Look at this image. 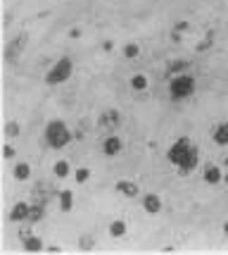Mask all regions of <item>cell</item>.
<instances>
[{
    "label": "cell",
    "mask_w": 228,
    "mask_h": 255,
    "mask_svg": "<svg viewBox=\"0 0 228 255\" xmlns=\"http://www.w3.org/2000/svg\"><path fill=\"white\" fill-rule=\"evenodd\" d=\"M185 69H188V62L185 60H176V62L169 65V74H178V72H185Z\"/></svg>",
    "instance_id": "23"
},
{
    "label": "cell",
    "mask_w": 228,
    "mask_h": 255,
    "mask_svg": "<svg viewBox=\"0 0 228 255\" xmlns=\"http://www.w3.org/2000/svg\"><path fill=\"white\" fill-rule=\"evenodd\" d=\"M100 120H102V122H100V127H105V129H112V127H117V124H119V112L109 110V112H105V115H102Z\"/></svg>",
    "instance_id": "14"
},
{
    "label": "cell",
    "mask_w": 228,
    "mask_h": 255,
    "mask_svg": "<svg viewBox=\"0 0 228 255\" xmlns=\"http://www.w3.org/2000/svg\"><path fill=\"white\" fill-rule=\"evenodd\" d=\"M109 236H112V239L126 236V222H124V220H117V222L109 224Z\"/></svg>",
    "instance_id": "16"
},
{
    "label": "cell",
    "mask_w": 228,
    "mask_h": 255,
    "mask_svg": "<svg viewBox=\"0 0 228 255\" xmlns=\"http://www.w3.org/2000/svg\"><path fill=\"white\" fill-rule=\"evenodd\" d=\"M29 212H31V205L17 203L10 210V222H24V220H29Z\"/></svg>",
    "instance_id": "10"
},
{
    "label": "cell",
    "mask_w": 228,
    "mask_h": 255,
    "mask_svg": "<svg viewBox=\"0 0 228 255\" xmlns=\"http://www.w3.org/2000/svg\"><path fill=\"white\" fill-rule=\"evenodd\" d=\"M5 133H7L10 138H14V136H19V133H22V129H19V124H17V122H7V127H5Z\"/></svg>",
    "instance_id": "25"
},
{
    "label": "cell",
    "mask_w": 228,
    "mask_h": 255,
    "mask_svg": "<svg viewBox=\"0 0 228 255\" xmlns=\"http://www.w3.org/2000/svg\"><path fill=\"white\" fill-rule=\"evenodd\" d=\"M2 155H5V160H10V157H14V148H12L10 143L2 145Z\"/></svg>",
    "instance_id": "27"
},
{
    "label": "cell",
    "mask_w": 228,
    "mask_h": 255,
    "mask_svg": "<svg viewBox=\"0 0 228 255\" xmlns=\"http://www.w3.org/2000/svg\"><path fill=\"white\" fill-rule=\"evenodd\" d=\"M197 162H200V150H197V145H193V148L188 150V155H185V160L181 162L178 169H181L183 174H188V172H193V169L197 167Z\"/></svg>",
    "instance_id": "7"
},
{
    "label": "cell",
    "mask_w": 228,
    "mask_h": 255,
    "mask_svg": "<svg viewBox=\"0 0 228 255\" xmlns=\"http://www.w3.org/2000/svg\"><path fill=\"white\" fill-rule=\"evenodd\" d=\"M202 179H205L207 184H219V181L224 179V174H221V169H219L217 165H207V167H205V174H202Z\"/></svg>",
    "instance_id": "12"
},
{
    "label": "cell",
    "mask_w": 228,
    "mask_h": 255,
    "mask_svg": "<svg viewBox=\"0 0 228 255\" xmlns=\"http://www.w3.org/2000/svg\"><path fill=\"white\" fill-rule=\"evenodd\" d=\"M69 36H72V38H76V36H81V31H78V29H72V31H69Z\"/></svg>",
    "instance_id": "28"
},
{
    "label": "cell",
    "mask_w": 228,
    "mask_h": 255,
    "mask_svg": "<svg viewBox=\"0 0 228 255\" xmlns=\"http://www.w3.org/2000/svg\"><path fill=\"white\" fill-rule=\"evenodd\" d=\"M193 148V143H190V138L188 136H181L178 141H176L171 148H169V153H166V157H169V162L176 167H181V162L185 160V155H188V150Z\"/></svg>",
    "instance_id": "4"
},
{
    "label": "cell",
    "mask_w": 228,
    "mask_h": 255,
    "mask_svg": "<svg viewBox=\"0 0 228 255\" xmlns=\"http://www.w3.org/2000/svg\"><path fill=\"white\" fill-rule=\"evenodd\" d=\"M117 191H119L121 196H126V198H136V196L141 193L138 184H136V181H129V179H121V181H117Z\"/></svg>",
    "instance_id": "9"
},
{
    "label": "cell",
    "mask_w": 228,
    "mask_h": 255,
    "mask_svg": "<svg viewBox=\"0 0 228 255\" xmlns=\"http://www.w3.org/2000/svg\"><path fill=\"white\" fill-rule=\"evenodd\" d=\"M131 86H133V91H145L148 89V77L145 74H136L131 79Z\"/></svg>",
    "instance_id": "20"
},
{
    "label": "cell",
    "mask_w": 228,
    "mask_h": 255,
    "mask_svg": "<svg viewBox=\"0 0 228 255\" xmlns=\"http://www.w3.org/2000/svg\"><path fill=\"white\" fill-rule=\"evenodd\" d=\"M212 45H214V31H209L205 36V38H202V41H200V43H197V53H205V50H209V48H212Z\"/></svg>",
    "instance_id": "18"
},
{
    "label": "cell",
    "mask_w": 228,
    "mask_h": 255,
    "mask_svg": "<svg viewBox=\"0 0 228 255\" xmlns=\"http://www.w3.org/2000/svg\"><path fill=\"white\" fill-rule=\"evenodd\" d=\"M45 141H48V145H50V148L60 150V148L69 145V141H72V133H69V129H67L65 122L53 120V122L45 127Z\"/></svg>",
    "instance_id": "1"
},
{
    "label": "cell",
    "mask_w": 228,
    "mask_h": 255,
    "mask_svg": "<svg viewBox=\"0 0 228 255\" xmlns=\"http://www.w3.org/2000/svg\"><path fill=\"white\" fill-rule=\"evenodd\" d=\"M102 153L107 157H117L121 153V138L119 136H107L102 141Z\"/></svg>",
    "instance_id": "6"
},
{
    "label": "cell",
    "mask_w": 228,
    "mask_h": 255,
    "mask_svg": "<svg viewBox=\"0 0 228 255\" xmlns=\"http://www.w3.org/2000/svg\"><path fill=\"white\" fill-rule=\"evenodd\" d=\"M41 220H43V208H41V205H33L26 222H41Z\"/></svg>",
    "instance_id": "22"
},
{
    "label": "cell",
    "mask_w": 228,
    "mask_h": 255,
    "mask_svg": "<svg viewBox=\"0 0 228 255\" xmlns=\"http://www.w3.org/2000/svg\"><path fill=\"white\" fill-rule=\"evenodd\" d=\"M224 234H226V236H228V222L224 224Z\"/></svg>",
    "instance_id": "29"
},
{
    "label": "cell",
    "mask_w": 228,
    "mask_h": 255,
    "mask_svg": "<svg viewBox=\"0 0 228 255\" xmlns=\"http://www.w3.org/2000/svg\"><path fill=\"white\" fill-rule=\"evenodd\" d=\"M53 172H55V177H60V179H65L67 174H69V165H67L65 160H57L53 167Z\"/></svg>",
    "instance_id": "21"
},
{
    "label": "cell",
    "mask_w": 228,
    "mask_h": 255,
    "mask_svg": "<svg viewBox=\"0 0 228 255\" xmlns=\"http://www.w3.org/2000/svg\"><path fill=\"white\" fill-rule=\"evenodd\" d=\"M138 55H141V48H138V43H126V45H124V57H126V60H136Z\"/></svg>",
    "instance_id": "19"
},
{
    "label": "cell",
    "mask_w": 228,
    "mask_h": 255,
    "mask_svg": "<svg viewBox=\"0 0 228 255\" xmlns=\"http://www.w3.org/2000/svg\"><path fill=\"white\" fill-rule=\"evenodd\" d=\"M72 72H74L72 60H69V57H62V60L55 62L53 69L45 74V84H48V86H60V84H65L67 79L72 77Z\"/></svg>",
    "instance_id": "2"
},
{
    "label": "cell",
    "mask_w": 228,
    "mask_h": 255,
    "mask_svg": "<svg viewBox=\"0 0 228 255\" xmlns=\"http://www.w3.org/2000/svg\"><path fill=\"white\" fill-rule=\"evenodd\" d=\"M214 143L217 145H228V122L219 124L214 129Z\"/></svg>",
    "instance_id": "13"
},
{
    "label": "cell",
    "mask_w": 228,
    "mask_h": 255,
    "mask_svg": "<svg viewBox=\"0 0 228 255\" xmlns=\"http://www.w3.org/2000/svg\"><path fill=\"white\" fill-rule=\"evenodd\" d=\"M143 208H145L148 215H159L162 212V200L154 193H148V196H143Z\"/></svg>",
    "instance_id": "8"
},
{
    "label": "cell",
    "mask_w": 228,
    "mask_h": 255,
    "mask_svg": "<svg viewBox=\"0 0 228 255\" xmlns=\"http://www.w3.org/2000/svg\"><path fill=\"white\" fill-rule=\"evenodd\" d=\"M78 248H83V251H90V248H93V239H90V236H81V241H78Z\"/></svg>",
    "instance_id": "26"
},
{
    "label": "cell",
    "mask_w": 228,
    "mask_h": 255,
    "mask_svg": "<svg viewBox=\"0 0 228 255\" xmlns=\"http://www.w3.org/2000/svg\"><path fill=\"white\" fill-rule=\"evenodd\" d=\"M72 205H74V193H72V191H62V193H60V210L69 212Z\"/></svg>",
    "instance_id": "17"
},
{
    "label": "cell",
    "mask_w": 228,
    "mask_h": 255,
    "mask_svg": "<svg viewBox=\"0 0 228 255\" xmlns=\"http://www.w3.org/2000/svg\"><path fill=\"white\" fill-rule=\"evenodd\" d=\"M22 246H24V251H26V253H38V251H43L45 246H43V241H41V239H38V236H26V239H24L22 241Z\"/></svg>",
    "instance_id": "11"
},
{
    "label": "cell",
    "mask_w": 228,
    "mask_h": 255,
    "mask_svg": "<svg viewBox=\"0 0 228 255\" xmlns=\"http://www.w3.org/2000/svg\"><path fill=\"white\" fill-rule=\"evenodd\" d=\"M12 174H14L17 181H26V179L31 177V167L26 165V162H19V165H14V172H12Z\"/></svg>",
    "instance_id": "15"
},
{
    "label": "cell",
    "mask_w": 228,
    "mask_h": 255,
    "mask_svg": "<svg viewBox=\"0 0 228 255\" xmlns=\"http://www.w3.org/2000/svg\"><path fill=\"white\" fill-rule=\"evenodd\" d=\"M169 93H171L174 100H183V98H188V96H193V93H195V79L190 77V74H178V77H174V81L169 84Z\"/></svg>",
    "instance_id": "3"
},
{
    "label": "cell",
    "mask_w": 228,
    "mask_h": 255,
    "mask_svg": "<svg viewBox=\"0 0 228 255\" xmlns=\"http://www.w3.org/2000/svg\"><path fill=\"white\" fill-rule=\"evenodd\" d=\"M88 179H90V169H88V167H81V169H76V181H78V184H86Z\"/></svg>",
    "instance_id": "24"
},
{
    "label": "cell",
    "mask_w": 228,
    "mask_h": 255,
    "mask_svg": "<svg viewBox=\"0 0 228 255\" xmlns=\"http://www.w3.org/2000/svg\"><path fill=\"white\" fill-rule=\"evenodd\" d=\"M26 41H29V36H26V33H19V36H14L10 43H7V48H5V60H7L10 65L24 53V48H26Z\"/></svg>",
    "instance_id": "5"
}]
</instances>
